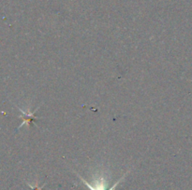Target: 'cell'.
Segmentation results:
<instances>
[{
	"instance_id": "obj_1",
	"label": "cell",
	"mask_w": 192,
	"mask_h": 190,
	"mask_svg": "<svg viewBox=\"0 0 192 190\" xmlns=\"http://www.w3.org/2000/svg\"><path fill=\"white\" fill-rule=\"evenodd\" d=\"M40 106H37V108L36 109V110H34L33 112H24V110H22L21 108H19L18 107V109H19V111L23 114V116L21 117L22 119H24V121L22 122V124H21L20 126H19V128H18V130L19 129H21L22 127H24V125H27V126H30V124H31V122L33 121V120H35V119H37V117H36V116H35V114H36V112L39 110L40 109Z\"/></svg>"
}]
</instances>
